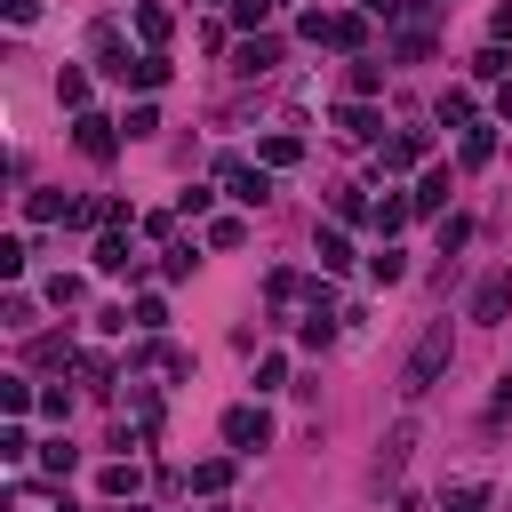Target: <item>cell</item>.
Instances as JSON below:
<instances>
[{
	"instance_id": "14",
	"label": "cell",
	"mask_w": 512,
	"mask_h": 512,
	"mask_svg": "<svg viewBox=\"0 0 512 512\" xmlns=\"http://www.w3.org/2000/svg\"><path fill=\"white\" fill-rule=\"evenodd\" d=\"M408 200H416V216H440V208H448V168H424V184H416Z\"/></svg>"
},
{
	"instance_id": "37",
	"label": "cell",
	"mask_w": 512,
	"mask_h": 512,
	"mask_svg": "<svg viewBox=\"0 0 512 512\" xmlns=\"http://www.w3.org/2000/svg\"><path fill=\"white\" fill-rule=\"evenodd\" d=\"M464 240H472V216H448V224H440V256H448V248H464Z\"/></svg>"
},
{
	"instance_id": "32",
	"label": "cell",
	"mask_w": 512,
	"mask_h": 512,
	"mask_svg": "<svg viewBox=\"0 0 512 512\" xmlns=\"http://www.w3.org/2000/svg\"><path fill=\"white\" fill-rule=\"evenodd\" d=\"M208 200H216L208 184H184V192H176V216H208Z\"/></svg>"
},
{
	"instance_id": "20",
	"label": "cell",
	"mask_w": 512,
	"mask_h": 512,
	"mask_svg": "<svg viewBox=\"0 0 512 512\" xmlns=\"http://www.w3.org/2000/svg\"><path fill=\"white\" fill-rule=\"evenodd\" d=\"M96 488H104V504L136 496V464H104V472H96Z\"/></svg>"
},
{
	"instance_id": "12",
	"label": "cell",
	"mask_w": 512,
	"mask_h": 512,
	"mask_svg": "<svg viewBox=\"0 0 512 512\" xmlns=\"http://www.w3.org/2000/svg\"><path fill=\"white\" fill-rule=\"evenodd\" d=\"M408 448H416V424H392V432H384V448H376V480H384V472H400V464H408Z\"/></svg>"
},
{
	"instance_id": "19",
	"label": "cell",
	"mask_w": 512,
	"mask_h": 512,
	"mask_svg": "<svg viewBox=\"0 0 512 512\" xmlns=\"http://www.w3.org/2000/svg\"><path fill=\"white\" fill-rule=\"evenodd\" d=\"M352 264V240H344V224H328L320 232V272H344Z\"/></svg>"
},
{
	"instance_id": "35",
	"label": "cell",
	"mask_w": 512,
	"mask_h": 512,
	"mask_svg": "<svg viewBox=\"0 0 512 512\" xmlns=\"http://www.w3.org/2000/svg\"><path fill=\"white\" fill-rule=\"evenodd\" d=\"M40 416H48V424H64V416H72V392H64V384H48V392H40Z\"/></svg>"
},
{
	"instance_id": "3",
	"label": "cell",
	"mask_w": 512,
	"mask_h": 512,
	"mask_svg": "<svg viewBox=\"0 0 512 512\" xmlns=\"http://www.w3.org/2000/svg\"><path fill=\"white\" fill-rule=\"evenodd\" d=\"M264 440H272V416H264L256 400H240V408H224V448H232V456H256Z\"/></svg>"
},
{
	"instance_id": "10",
	"label": "cell",
	"mask_w": 512,
	"mask_h": 512,
	"mask_svg": "<svg viewBox=\"0 0 512 512\" xmlns=\"http://www.w3.org/2000/svg\"><path fill=\"white\" fill-rule=\"evenodd\" d=\"M256 160H264V168H296V160H304V136H296V128H272V136L256 144Z\"/></svg>"
},
{
	"instance_id": "2",
	"label": "cell",
	"mask_w": 512,
	"mask_h": 512,
	"mask_svg": "<svg viewBox=\"0 0 512 512\" xmlns=\"http://www.w3.org/2000/svg\"><path fill=\"white\" fill-rule=\"evenodd\" d=\"M304 40H320V48H344V56H360L368 48V16H320V8H304V24H296Z\"/></svg>"
},
{
	"instance_id": "27",
	"label": "cell",
	"mask_w": 512,
	"mask_h": 512,
	"mask_svg": "<svg viewBox=\"0 0 512 512\" xmlns=\"http://www.w3.org/2000/svg\"><path fill=\"white\" fill-rule=\"evenodd\" d=\"M240 240H248L240 216H216V224H208V248H240Z\"/></svg>"
},
{
	"instance_id": "33",
	"label": "cell",
	"mask_w": 512,
	"mask_h": 512,
	"mask_svg": "<svg viewBox=\"0 0 512 512\" xmlns=\"http://www.w3.org/2000/svg\"><path fill=\"white\" fill-rule=\"evenodd\" d=\"M48 304H56V312L80 304V272H56V280H48Z\"/></svg>"
},
{
	"instance_id": "30",
	"label": "cell",
	"mask_w": 512,
	"mask_h": 512,
	"mask_svg": "<svg viewBox=\"0 0 512 512\" xmlns=\"http://www.w3.org/2000/svg\"><path fill=\"white\" fill-rule=\"evenodd\" d=\"M40 464H48V480H64V472L80 464V448H64V440H48V448H40Z\"/></svg>"
},
{
	"instance_id": "40",
	"label": "cell",
	"mask_w": 512,
	"mask_h": 512,
	"mask_svg": "<svg viewBox=\"0 0 512 512\" xmlns=\"http://www.w3.org/2000/svg\"><path fill=\"white\" fill-rule=\"evenodd\" d=\"M0 8H8V24H32L40 16V0H0Z\"/></svg>"
},
{
	"instance_id": "5",
	"label": "cell",
	"mask_w": 512,
	"mask_h": 512,
	"mask_svg": "<svg viewBox=\"0 0 512 512\" xmlns=\"http://www.w3.org/2000/svg\"><path fill=\"white\" fill-rule=\"evenodd\" d=\"M72 144H80L88 160H112V152H120V120H104V112H80V120H72Z\"/></svg>"
},
{
	"instance_id": "13",
	"label": "cell",
	"mask_w": 512,
	"mask_h": 512,
	"mask_svg": "<svg viewBox=\"0 0 512 512\" xmlns=\"http://www.w3.org/2000/svg\"><path fill=\"white\" fill-rule=\"evenodd\" d=\"M168 72H176V64H168L160 48H144V56L128 64V88H168Z\"/></svg>"
},
{
	"instance_id": "41",
	"label": "cell",
	"mask_w": 512,
	"mask_h": 512,
	"mask_svg": "<svg viewBox=\"0 0 512 512\" xmlns=\"http://www.w3.org/2000/svg\"><path fill=\"white\" fill-rule=\"evenodd\" d=\"M488 32H496V40H512V8H496V16H488Z\"/></svg>"
},
{
	"instance_id": "26",
	"label": "cell",
	"mask_w": 512,
	"mask_h": 512,
	"mask_svg": "<svg viewBox=\"0 0 512 512\" xmlns=\"http://www.w3.org/2000/svg\"><path fill=\"white\" fill-rule=\"evenodd\" d=\"M440 120H448V128H472V96L448 88V96H440Z\"/></svg>"
},
{
	"instance_id": "23",
	"label": "cell",
	"mask_w": 512,
	"mask_h": 512,
	"mask_svg": "<svg viewBox=\"0 0 512 512\" xmlns=\"http://www.w3.org/2000/svg\"><path fill=\"white\" fill-rule=\"evenodd\" d=\"M56 104H72V112H88V72H56Z\"/></svg>"
},
{
	"instance_id": "9",
	"label": "cell",
	"mask_w": 512,
	"mask_h": 512,
	"mask_svg": "<svg viewBox=\"0 0 512 512\" xmlns=\"http://www.w3.org/2000/svg\"><path fill=\"white\" fill-rule=\"evenodd\" d=\"M336 136H344V144H376V136H384V120L368 112V96H352V104H336Z\"/></svg>"
},
{
	"instance_id": "21",
	"label": "cell",
	"mask_w": 512,
	"mask_h": 512,
	"mask_svg": "<svg viewBox=\"0 0 512 512\" xmlns=\"http://www.w3.org/2000/svg\"><path fill=\"white\" fill-rule=\"evenodd\" d=\"M128 320H136V336H160V328H168V304H160V296H136Z\"/></svg>"
},
{
	"instance_id": "29",
	"label": "cell",
	"mask_w": 512,
	"mask_h": 512,
	"mask_svg": "<svg viewBox=\"0 0 512 512\" xmlns=\"http://www.w3.org/2000/svg\"><path fill=\"white\" fill-rule=\"evenodd\" d=\"M0 408L24 416V408H32V384H24V376H0Z\"/></svg>"
},
{
	"instance_id": "16",
	"label": "cell",
	"mask_w": 512,
	"mask_h": 512,
	"mask_svg": "<svg viewBox=\"0 0 512 512\" xmlns=\"http://www.w3.org/2000/svg\"><path fill=\"white\" fill-rule=\"evenodd\" d=\"M472 80H496V88L512 80V56H504V40H488V48L472 56Z\"/></svg>"
},
{
	"instance_id": "8",
	"label": "cell",
	"mask_w": 512,
	"mask_h": 512,
	"mask_svg": "<svg viewBox=\"0 0 512 512\" xmlns=\"http://www.w3.org/2000/svg\"><path fill=\"white\" fill-rule=\"evenodd\" d=\"M504 312H512V272H504V264H496V272H488V280H480V288H472V320H480V328H488V320H504Z\"/></svg>"
},
{
	"instance_id": "22",
	"label": "cell",
	"mask_w": 512,
	"mask_h": 512,
	"mask_svg": "<svg viewBox=\"0 0 512 512\" xmlns=\"http://www.w3.org/2000/svg\"><path fill=\"white\" fill-rule=\"evenodd\" d=\"M496 496H488V480H464V488H448V512H488Z\"/></svg>"
},
{
	"instance_id": "39",
	"label": "cell",
	"mask_w": 512,
	"mask_h": 512,
	"mask_svg": "<svg viewBox=\"0 0 512 512\" xmlns=\"http://www.w3.org/2000/svg\"><path fill=\"white\" fill-rule=\"evenodd\" d=\"M0 456H8V464H24V456H32V440H24V424H8V432H0Z\"/></svg>"
},
{
	"instance_id": "28",
	"label": "cell",
	"mask_w": 512,
	"mask_h": 512,
	"mask_svg": "<svg viewBox=\"0 0 512 512\" xmlns=\"http://www.w3.org/2000/svg\"><path fill=\"white\" fill-rule=\"evenodd\" d=\"M280 384H288V360L264 352V360H256V392H280Z\"/></svg>"
},
{
	"instance_id": "6",
	"label": "cell",
	"mask_w": 512,
	"mask_h": 512,
	"mask_svg": "<svg viewBox=\"0 0 512 512\" xmlns=\"http://www.w3.org/2000/svg\"><path fill=\"white\" fill-rule=\"evenodd\" d=\"M424 152H432V128H408V136H392V144L376 152V176H408Z\"/></svg>"
},
{
	"instance_id": "11",
	"label": "cell",
	"mask_w": 512,
	"mask_h": 512,
	"mask_svg": "<svg viewBox=\"0 0 512 512\" xmlns=\"http://www.w3.org/2000/svg\"><path fill=\"white\" fill-rule=\"evenodd\" d=\"M88 256H96V272H136V264H144V256H136L128 240H120V224H112V232H104V240H96Z\"/></svg>"
},
{
	"instance_id": "7",
	"label": "cell",
	"mask_w": 512,
	"mask_h": 512,
	"mask_svg": "<svg viewBox=\"0 0 512 512\" xmlns=\"http://www.w3.org/2000/svg\"><path fill=\"white\" fill-rule=\"evenodd\" d=\"M272 64H280V40H272V32H248V40L232 48V72H240V80H264Z\"/></svg>"
},
{
	"instance_id": "31",
	"label": "cell",
	"mask_w": 512,
	"mask_h": 512,
	"mask_svg": "<svg viewBox=\"0 0 512 512\" xmlns=\"http://www.w3.org/2000/svg\"><path fill=\"white\" fill-rule=\"evenodd\" d=\"M376 88H384V64L360 56V64H352V96H376Z\"/></svg>"
},
{
	"instance_id": "18",
	"label": "cell",
	"mask_w": 512,
	"mask_h": 512,
	"mask_svg": "<svg viewBox=\"0 0 512 512\" xmlns=\"http://www.w3.org/2000/svg\"><path fill=\"white\" fill-rule=\"evenodd\" d=\"M136 32H144V48H160L168 40V8L160 0H136Z\"/></svg>"
},
{
	"instance_id": "43",
	"label": "cell",
	"mask_w": 512,
	"mask_h": 512,
	"mask_svg": "<svg viewBox=\"0 0 512 512\" xmlns=\"http://www.w3.org/2000/svg\"><path fill=\"white\" fill-rule=\"evenodd\" d=\"M504 512H512V496H504Z\"/></svg>"
},
{
	"instance_id": "42",
	"label": "cell",
	"mask_w": 512,
	"mask_h": 512,
	"mask_svg": "<svg viewBox=\"0 0 512 512\" xmlns=\"http://www.w3.org/2000/svg\"><path fill=\"white\" fill-rule=\"evenodd\" d=\"M496 112H504V120H512V80H504V88H496Z\"/></svg>"
},
{
	"instance_id": "38",
	"label": "cell",
	"mask_w": 512,
	"mask_h": 512,
	"mask_svg": "<svg viewBox=\"0 0 512 512\" xmlns=\"http://www.w3.org/2000/svg\"><path fill=\"white\" fill-rule=\"evenodd\" d=\"M0 280H24V240H0Z\"/></svg>"
},
{
	"instance_id": "4",
	"label": "cell",
	"mask_w": 512,
	"mask_h": 512,
	"mask_svg": "<svg viewBox=\"0 0 512 512\" xmlns=\"http://www.w3.org/2000/svg\"><path fill=\"white\" fill-rule=\"evenodd\" d=\"M216 176H224V192H232L240 208H264V200H272V176H280V168H264V160H256V168H248V160H224Z\"/></svg>"
},
{
	"instance_id": "17",
	"label": "cell",
	"mask_w": 512,
	"mask_h": 512,
	"mask_svg": "<svg viewBox=\"0 0 512 512\" xmlns=\"http://www.w3.org/2000/svg\"><path fill=\"white\" fill-rule=\"evenodd\" d=\"M400 272H408V256H400L392 240H376V256H368V280H376V288H392Z\"/></svg>"
},
{
	"instance_id": "1",
	"label": "cell",
	"mask_w": 512,
	"mask_h": 512,
	"mask_svg": "<svg viewBox=\"0 0 512 512\" xmlns=\"http://www.w3.org/2000/svg\"><path fill=\"white\" fill-rule=\"evenodd\" d=\"M448 360H456V336H448V320H432V328H424V344H416V352H408V368H400V392H408V400H424V392L448 376Z\"/></svg>"
},
{
	"instance_id": "34",
	"label": "cell",
	"mask_w": 512,
	"mask_h": 512,
	"mask_svg": "<svg viewBox=\"0 0 512 512\" xmlns=\"http://www.w3.org/2000/svg\"><path fill=\"white\" fill-rule=\"evenodd\" d=\"M80 376H88V384H96V392H104V384H120V376H112V360H104V352H80Z\"/></svg>"
},
{
	"instance_id": "25",
	"label": "cell",
	"mask_w": 512,
	"mask_h": 512,
	"mask_svg": "<svg viewBox=\"0 0 512 512\" xmlns=\"http://www.w3.org/2000/svg\"><path fill=\"white\" fill-rule=\"evenodd\" d=\"M200 256H192V240H168V256H160V280H184Z\"/></svg>"
},
{
	"instance_id": "24",
	"label": "cell",
	"mask_w": 512,
	"mask_h": 512,
	"mask_svg": "<svg viewBox=\"0 0 512 512\" xmlns=\"http://www.w3.org/2000/svg\"><path fill=\"white\" fill-rule=\"evenodd\" d=\"M488 152H496V128H480V120H472V128H464V168H480Z\"/></svg>"
},
{
	"instance_id": "36",
	"label": "cell",
	"mask_w": 512,
	"mask_h": 512,
	"mask_svg": "<svg viewBox=\"0 0 512 512\" xmlns=\"http://www.w3.org/2000/svg\"><path fill=\"white\" fill-rule=\"evenodd\" d=\"M120 128H128V136H152V128H160V112H152V104H128V120H120Z\"/></svg>"
},
{
	"instance_id": "15",
	"label": "cell",
	"mask_w": 512,
	"mask_h": 512,
	"mask_svg": "<svg viewBox=\"0 0 512 512\" xmlns=\"http://www.w3.org/2000/svg\"><path fill=\"white\" fill-rule=\"evenodd\" d=\"M192 488H200V496H224V488H232V456H200V464H192Z\"/></svg>"
}]
</instances>
